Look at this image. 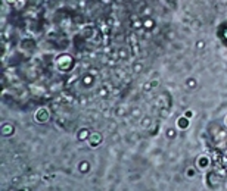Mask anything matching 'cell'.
Here are the masks:
<instances>
[{
	"instance_id": "cell-1",
	"label": "cell",
	"mask_w": 227,
	"mask_h": 191,
	"mask_svg": "<svg viewBox=\"0 0 227 191\" xmlns=\"http://www.w3.org/2000/svg\"><path fill=\"white\" fill-rule=\"evenodd\" d=\"M34 121L37 124H47L50 121V110L47 107H39L34 113Z\"/></svg>"
},
{
	"instance_id": "cell-2",
	"label": "cell",
	"mask_w": 227,
	"mask_h": 191,
	"mask_svg": "<svg viewBox=\"0 0 227 191\" xmlns=\"http://www.w3.org/2000/svg\"><path fill=\"white\" fill-rule=\"evenodd\" d=\"M87 143H89V146H90L92 148H96V147H99V146H102V143H103V135H102V132H99V131L90 132V137H89V140H87Z\"/></svg>"
},
{
	"instance_id": "cell-3",
	"label": "cell",
	"mask_w": 227,
	"mask_h": 191,
	"mask_svg": "<svg viewBox=\"0 0 227 191\" xmlns=\"http://www.w3.org/2000/svg\"><path fill=\"white\" fill-rule=\"evenodd\" d=\"M195 166L199 169V171H207L209 166H211V159L209 156L207 155H199L195 160Z\"/></svg>"
},
{
	"instance_id": "cell-4",
	"label": "cell",
	"mask_w": 227,
	"mask_h": 191,
	"mask_svg": "<svg viewBox=\"0 0 227 191\" xmlns=\"http://www.w3.org/2000/svg\"><path fill=\"white\" fill-rule=\"evenodd\" d=\"M16 128H15V125L14 124H10V122H3L2 126H0V132H2V137L5 138H9L15 134Z\"/></svg>"
},
{
	"instance_id": "cell-5",
	"label": "cell",
	"mask_w": 227,
	"mask_h": 191,
	"mask_svg": "<svg viewBox=\"0 0 227 191\" xmlns=\"http://www.w3.org/2000/svg\"><path fill=\"white\" fill-rule=\"evenodd\" d=\"M189 125H190V119H189L187 116H180L177 118V121H175V128H177L179 131H186L189 128Z\"/></svg>"
},
{
	"instance_id": "cell-6",
	"label": "cell",
	"mask_w": 227,
	"mask_h": 191,
	"mask_svg": "<svg viewBox=\"0 0 227 191\" xmlns=\"http://www.w3.org/2000/svg\"><path fill=\"white\" fill-rule=\"evenodd\" d=\"M90 130L89 128H81V130H78V132H77V140L78 141H87L89 140V137H90Z\"/></svg>"
},
{
	"instance_id": "cell-7",
	"label": "cell",
	"mask_w": 227,
	"mask_h": 191,
	"mask_svg": "<svg viewBox=\"0 0 227 191\" xmlns=\"http://www.w3.org/2000/svg\"><path fill=\"white\" fill-rule=\"evenodd\" d=\"M184 175H186V178H189V180H195L196 175H198V168L196 166H189L184 171Z\"/></svg>"
},
{
	"instance_id": "cell-8",
	"label": "cell",
	"mask_w": 227,
	"mask_h": 191,
	"mask_svg": "<svg viewBox=\"0 0 227 191\" xmlns=\"http://www.w3.org/2000/svg\"><path fill=\"white\" fill-rule=\"evenodd\" d=\"M140 126L143 130H149L152 126V118L150 116H142L140 118Z\"/></svg>"
},
{
	"instance_id": "cell-9",
	"label": "cell",
	"mask_w": 227,
	"mask_h": 191,
	"mask_svg": "<svg viewBox=\"0 0 227 191\" xmlns=\"http://www.w3.org/2000/svg\"><path fill=\"white\" fill-rule=\"evenodd\" d=\"M78 171L81 172V173H87L90 171V163L87 162V160H81L80 163H78Z\"/></svg>"
},
{
	"instance_id": "cell-10",
	"label": "cell",
	"mask_w": 227,
	"mask_h": 191,
	"mask_svg": "<svg viewBox=\"0 0 227 191\" xmlns=\"http://www.w3.org/2000/svg\"><path fill=\"white\" fill-rule=\"evenodd\" d=\"M177 128H174V126H170V128H167L165 130V137L168 138V140H174L175 137H177Z\"/></svg>"
},
{
	"instance_id": "cell-11",
	"label": "cell",
	"mask_w": 227,
	"mask_h": 191,
	"mask_svg": "<svg viewBox=\"0 0 227 191\" xmlns=\"http://www.w3.org/2000/svg\"><path fill=\"white\" fill-rule=\"evenodd\" d=\"M130 116H131V118H136V119H140V118L143 116L140 107H131V109H130Z\"/></svg>"
},
{
	"instance_id": "cell-12",
	"label": "cell",
	"mask_w": 227,
	"mask_h": 191,
	"mask_svg": "<svg viewBox=\"0 0 227 191\" xmlns=\"http://www.w3.org/2000/svg\"><path fill=\"white\" fill-rule=\"evenodd\" d=\"M117 56L120 57V59H122V60H125V59H128V56H130V53H128V50L125 49V47H121L120 50H118V53H117Z\"/></svg>"
},
{
	"instance_id": "cell-13",
	"label": "cell",
	"mask_w": 227,
	"mask_h": 191,
	"mask_svg": "<svg viewBox=\"0 0 227 191\" xmlns=\"http://www.w3.org/2000/svg\"><path fill=\"white\" fill-rule=\"evenodd\" d=\"M186 87H187V88H190V90L196 88V87H198V81H196V78H193V76L187 78V80H186Z\"/></svg>"
},
{
	"instance_id": "cell-14",
	"label": "cell",
	"mask_w": 227,
	"mask_h": 191,
	"mask_svg": "<svg viewBox=\"0 0 227 191\" xmlns=\"http://www.w3.org/2000/svg\"><path fill=\"white\" fill-rule=\"evenodd\" d=\"M131 71H133L134 74H140V72L143 71V63H142V62H134L133 66H131Z\"/></svg>"
},
{
	"instance_id": "cell-15",
	"label": "cell",
	"mask_w": 227,
	"mask_h": 191,
	"mask_svg": "<svg viewBox=\"0 0 227 191\" xmlns=\"http://www.w3.org/2000/svg\"><path fill=\"white\" fill-rule=\"evenodd\" d=\"M154 27H155V21H154V19L146 18V19L143 21V28H146V30H152Z\"/></svg>"
},
{
	"instance_id": "cell-16",
	"label": "cell",
	"mask_w": 227,
	"mask_h": 191,
	"mask_svg": "<svg viewBox=\"0 0 227 191\" xmlns=\"http://www.w3.org/2000/svg\"><path fill=\"white\" fill-rule=\"evenodd\" d=\"M171 115V112H170V109L168 107H161L159 109V118H162V119H167L168 116Z\"/></svg>"
},
{
	"instance_id": "cell-17",
	"label": "cell",
	"mask_w": 227,
	"mask_h": 191,
	"mask_svg": "<svg viewBox=\"0 0 227 191\" xmlns=\"http://www.w3.org/2000/svg\"><path fill=\"white\" fill-rule=\"evenodd\" d=\"M94 81V76L92 75V74H89V75H86L84 78H83V82H84V85H90L92 82Z\"/></svg>"
},
{
	"instance_id": "cell-18",
	"label": "cell",
	"mask_w": 227,
	"mask_h": 191,
	"mask_svg": "<svg viewBox=\"0 0 227 191\" xmlns=\"http://www.w3.org/2000/svg\"><path fill=\"white\" fill-rule=\"evenodd\" d=\"M131 27H133V30H139V28L143 27V22H142L140 19H134L133 24H131Z\"/></svg>"
},
{
	"instance_id": "cell-19",
	"label": "cell",
	"mask_w": 227,
	"mask_h": 191,
	"mask_svg": "<svg viewBox=\"0 0 227 191\" xmlns=\"http://www.w3.org/2000/svg\"><path fill=\"white\" fill-rule=\"evenodd\" d=\"M108 94H109V90H108V88H105V87L99 90V96H100V97H106Z\"/></svg>"
},
{
	"instance_id": "cell-20",
	"label": "cell",
	"mask_w": 227,
	"mask_h": 191,
	"mask_svg": "<svg viewBox=\"0 0 227 191\" xmlns=\"http://www.w3.org/2000/svg\"><path fill=\"white\" fill-rule=\"evenodd\" d=\"M200 27H202V22H200V21L195 19V21L192 22V28H193V30H198V28H200Z\"/></svg>"
},
{
	"instance_id": "cell-21",
	"label": "cell",
	"mask_w": 227,
	"mask_h": 191,
	"mask_svg": "<svg viewBox=\"0 0 227 191\" xmlns=\"http://www.w3.org/2000/svg\"><path fill=\"white\" fill-rule=\"evenodd\" d=\"M115 115H117V116H124V115H125V109L124 107H118L115 110Z\"/></svg>"
},
{
	"instance_id": "cell-22",
	"label": "cell",
	"mask_w": 227,
	"mask_h": 191,
	"mask_svg": "<svg viewBox=\"0 0 227 191\" xmlns=\"http://www.w3.org/2000/svg\"><path fill=\"white\" fill-rule=\"evenodd\" d=\"M193 115H195V112H193L192 109H187V110L184 112V116H187L189 119H192V118H193Z\"/></svg>"
},
{
	"instance_id": "cell-23",
	"label": "cell",
	"mask_w": 227,
	"mask_h": 191,
	"mask_svg": "<svg viewBox=\"0 0 227 191\" xmlns=\"http://www.w3.org/2000/svg\"><path fill=\"white\" fill-rule=\"evenodd\" d=\"M28 181H39V173H31V175H28Z\"/></svg>"
},
{
	"instance_id": "cell-24",
	"label": "cell",
	"mask_w": 227,
	"mask_h": 191,
	"mask_svg": "<svg viewBox=\"0 0 227 191\" xmlns=\"http://www.w3.org/2000/svg\"><path fill=\"white\" fill-rule=\"evenodd\" d=\"M196 49H199V50L205 49V41H204V40H199V41H196Z\"/></svg>"
},
{
	"instance_id": "cell-25",
	"label": "cell",
	"mask_w": 227,
	"mask_h": 191,
	"mask_svg": "<svg viewBox=\"0 0 227 191\" xmlns=\"http://www.w3.org/2000/svg\"><path fill=\"white\" fill-rule=\"evenodd\" d=\"M19 182H21V178H19V176H14V178L10 180V184H12V185H18Z\"/></svg>"
},
{
	"instance_id": "cell-26",
	"label": "cell",
	"mask_w": 227,
	"mask_h": 191,
	"mask_svg": "<svg viewBox=\"0 0 227 191\" xmlns=\"http://www.w3.org/2000/svg\"><path fill=\"white\" fill-rule=\"evenodd\" d=\"M152 88H154V87H152V82H150V81H149V82H146V84L143 85V90H145V91H150Z\"/></svg>"
},
{
	"instance_id": "cell-27",
	"label": "cell",
	"mask_w": 227,
	"mask_h": 191,
	"mask_svg": "<svg viewBox=\"0 0 227 191\" xmlns=\"http://www.w3.org/2000/svg\"><path fill=\"white\" fill-rule=\"evenodd\" d=\"M108 128H109V131H111V132H115V131H117V124H115V122H111Z\"/></svg>"
},
{
	"instance_id": "cell-28",
	"label": "cell",
	"mask_w": 227,
	"mask_h": 191,
	"mask_svg": "<svg viewBox=\"0 0 227 191\" xmlns=\"http://www.w3.org/2000/svg\"><path fill=\"white\" fill-rule=\"evenodd\" d=\"M150 12H152V9L147 6V7H145V10H143V15H145V16H149V15H150Z\"/></svg>"
},
{
	"instance_id": "cell-29",
	"label": "cell",
	"mask_w": 227,
	"mask_h": 191,
	"mask_svg": "<svg viewBox=\"0 0 227 191\" xmlns=\"http://www.w3.org/2000/svg\"><path fill=\"white\" fill-rule=\"evenodd\" d=\"M111 138H112V141H118V140H120V135H118V134H115V132H112Z\"/></svg>"
},
{
	"instance_id": "cell-30",
	"label": "cell",
	"mask_w": 227,
	"mask_h": 191,
	"mask_svg": "<svg viewBox=\"0 0 227 191\" xmlns=\"http://www.w3.org/2000/svg\"><path fill=\"white\" fill-rule=\"evenodd\" d=\"M174 37H175V34H174L173 31H170V32L167 34V38H170V40H173V38H174Z\"/></svg>"
},
{
	"instance_id": "cell-31",
	"label": "cell",
	"mask_w": 227,
	"mask_h": 191,
	"mask_svg": "<svg viewBox=\"0 0 227 191\" xmlns=\"http://www.w3.org/2000/svg\"><path fill=\"white\" fill-rule=\"evenodd\" d=\"M5 2H6L7 5H15V3L18 2V0H5Z\"/></svg>"
},
{
	"instance_id": "cell-32",
	"label": "cell",
	"mask_w": 227,
	"mask_h": 191,
	"mask_svg": "<svg viewBox=\"0 0 227 191\" xmlns=\"http://www.w3.org/2000/svg\"><path fill=\"white\" fill-rule=\"evenodd\" d=\"M114 22H115V21H114V18H109V19H108V25H115Z\"/></svg>"
},
{
	"instance_id": "cell-33",
	"label": "cell",
	"mask_w": 227,
	"mask_h": 191,
	"mask_svg": "<svg viewBox=\"0 0 227 191\" xmlns=\"http://www.w3.org/2000/svg\"><path fill=\"white\" fill-rule=\"evenodd\" d=\"M221 187H223L224 190H227V181H226V182H221Z\"/></svg>"
},
{
	"instance_id": "cell-34",
	"label": "cell",
	"mask_w": 227,
	"mask_h": 191,
	"mask_svg": "<svg viewBox=\"0 0 227 191\" xmlns=\"http://www.w3.org/2000/svg\"><path fill=\"white\" fill-rule=\"evenodd\" d=\"M226 124H227V118H226Z\"/></svg>"
}]
</instances>
